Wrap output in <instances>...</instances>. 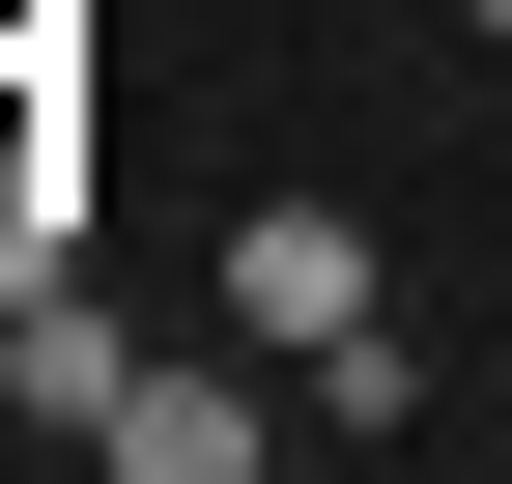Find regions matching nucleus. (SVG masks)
<instances>
[{
	"mask_svg": "<svg viewBox=\"0 0 512 484\" xmlns=\"http://www.w3.org/2000/svg\"><path fill=\"white\" fill-rule=\"evenodd\" d=\"M342 314H370V228H342V200H256V228H228V342H256V371H313Z\"/></svg>",
	"mask_w": 512,
	"mask_h": 484,
	"instance_id": "obj_1",
	"label": "nucleus"
},
{
	"mask_svg": "<svg viewBox=\"0 0 512 484\" xmlns=\"http://www.w3.org/2000/svg\"><path fill=\"white\" fill-rule=\"evenodd\" d=\"M285 428H313V399H256V371H114V428H86V456H114V484H256Z\"/></svg>",
	"mask_w": 512,
	"mask_h": 484,
	"instance_id": "obj_2",
	"label": "nucleus"
},
{
	"mask_svg": "<svg viewBox=\"0 0 512 484\" xmlns=\"http://www.w3.org/2000/svg\"><path fill=\"white\" fill-rule=\"evenodd\" d=\"M114 371H143V314H114L86 257H57V285H0V428H114Z\"/></svg>",
	"mask_w": 512,
	"mask_h": 484,
	"instance_id": "obj_3",
	"label": "nucleus"
},
{
	"mask_svg": "<svg viewBox=\"0 0 512 484\" xmlns=\"http://www.w3.org/2000/svg\"><path fill=\"white\" fill-rule=\"evenodd\" d=\"M57 257H86V114L0 86V285H57Z\"/></svg>",
	"mask_w": 512,
	"mask_h": 484,
	"instance_id": "obj_4",
	"label": "nucleus"
},
{
	"mask_svg": "<svg viewBox=\"0 0 512 484\" xmlns=\"http://www.w3.org/2000/svg\"><path fill=\"white\" fill-rule=\"evenodd\" d=\"M285 399H313V428H370V456H399V428H427V342H399V314H342V342H313Z\"/></svg>",
	"mask_w": 512,
	"mask_h": 484,
	"instance_id": "obj_5",
	"label": "nucleus"
},
{
	"mask_svg": "<svg viewBox=\"0 0 512 484\" xmlns=\"http://www.w3.org/2000/svg\"><path fill=\"white\" fill-rule=\"evenodd\" d=\"M57 29H86V0H0V86H57Z\"/></svg>",
	"mask_w": 512,
	"mask_h": 484,
	"instance_id": "obj_6",
	"label": "nucleus"
},
{
	"mask_svg": "<svg viewBox=\"0 0 512 484\" xmlns=\"http://www.w3.org/2000/svg\"><path fill=\"white\" fill-rule=\"evenodd\" d=\"M456 29H512V0H456Z\"/></svg>",
	"mask_w": 512,
	"mask_h": 484,
	"instance_id": "obj_7",
	"label": "nucleus"
}]
</instances>
